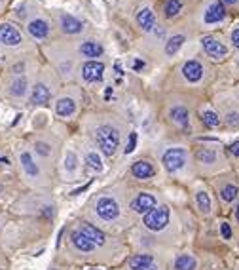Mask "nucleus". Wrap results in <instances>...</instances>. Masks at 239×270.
Listing matches in <instances>:
<instances>
[{"label": "nucleus", "instance_id": "18", "mask_svg": "<svg viewBox=\"0 0 239 270\" xmlns=\"http://www.w3.org/2000/svg\"><path fill=\"white\" fill-rule=\"evenodd\" d=\"M82 232L86 234L87 238L95 244V246H105V242H107V238H105V234L99 230V228H95L93 225H89V223H86V225H82Z\"/></svg>", "mask_w": 239, "mask_h": 270}, {"label": "nucleus", "instance_id": "32", "mask_svg": "<svg viewBox=\"0 0 239 270\" xmlns=\"http://www.w3.org/2000/svg\"><path fill=\"white\" fill-rule=\"evenodd\" d=\"M65 169L66 171H74V169H76V154H74V152H66Z\"/></svg>", "mask_w": 239, "mask_h": 270}, {"label": "nucleus", "instance_id": "25", "mask_svg": "<svg viewBox=\"0 0 239 270\" xmlns=\"http://www.w3.org/2000/svg\"><path fill=\"white\" fill-rule=\"evenodd\" d=\"M196 202H197V207L201 209V213H209L211 211V198H209L207 192L199 190L196 194Z\"/></svg>", "mask_w": 239, "mask_h": 270}, {"label": "nucleus", "instance_id": "35", "mask_svg": "<svg viewBox=\"0 0 239 270\" xmlns=\"http://www.w3.org/2000/svg\"><path fill=\"white\" fill-rule=\"evenodd\" d=\"M137 147V134H131L129 135V141H127V147H126V154H131Z\"/></svg>", "mask_w": 239, "mask_h": 270}, {"label": "nucleus", "instance_id": "10", "mask_svg": "<svg viewBox=\"0 0 239 270\" xmlns=\"http://www.w3.org/2000/svg\"><path fill=\"white\" fill-rule=\"evenodd\" d=\"M182 74H184V78L188 82H199L201 76H203V65L199 61H196V59H190V61L184 63Z\"/></svg>", "mask_w": 239, "mask_h": 270}, {"label": "nucleus", "instance_id": "22", "mask_svg": "<svg viewBox=\"0 0 239 270\" xmlns=\"http://www.w3.org/2000/svg\"><path fill=\"white\" fill-rule=\"evenodd\" d=\"M21 164H23V169H25L31 177H38L40 169H38V166L34 164V160H32V156H31L29 152H23L21 154Z\"/></svg>", "mask_w": 239, "mask_h": 270}, {"label": "nucleus", "instance_id": "1", "mask_svg": "<svg viewBox=\"0 0 239 270\" xmlns=\"http://www.w3.org/2000/svg\"><path fill=\"white\" fill-rule=\"evenodd\" d=\"M95 141H97L99 149H101L107 156H110V154H114L116 149H118L120 134H118V130L112 128V126H101V128H97V132H95Z\"/></svg>", "mask_w": 239, "mask_h": 270}, {"label": "nucleus", "instance_id": "6", "mask_svg": "<svg viewBox=\"0 0 239 270\" xmlns=\"http://www.w3.org/2000/svg\"><path fill=\"white\" fill-rule=\"evenodd\" d=\"M201 44H203L205 53H207L209 57H213V59H222V57H226V53H228V48L222 44L218 38H215V36H203Z\"/></svg>", "mask_w": 239, "mask_h": 270}, {"label": "nucleus", "instance_id": "24", "mask_svg": "<svg viewBox=\"0 0 239 270\" xmlns=\"http://www.w3.org/2000/svg\"><path fill=\"white\" fill-rule=\"evenodd\" d=\"M184 34H175V36H171L167 42H165V53L167 55H175L178 50H180V46L184 44Z\"/></svg>", "mask_w": 239, "mask_h": 270}, {"label": "nucleus", "instance_id": "30", "mask_svg": "<svg viewBox=\"0 0 239 270\" xmlns=\"http://www.w3.org/2000/svg\"><path fill=\"white\" fill-rule=\"evenodd\" d=\"M201 118H203V124H205L207 128H217L218 124H220V118H218L213 111H203Z\"/></svg>", "mask_w": 239, "mask_h": 270}, {"label": "nucleus", "instance_id": "20", "mask_svg": "<svg viewBox=\"0 0 239 270\" xmlns=\"http://www.w3.org/2000/svg\"><path fill=\"white\" fill-rule=\"evenodd\" d=\"M154 257L152 255H135L129 261V269L131 270H148L152 267Z\"/></svg>", "mask_w": 239, "mask_h": 270}, {"label": "nucleus", "instance_id": "31", "mask_svg": "<svg viewBox=\"0 0 239 270\" xmlns=\"http://www.w3.org/2000/svg\"><path fill=\"white\" fill-rule=\"evenodd\" d=\"M197 160L203 162V164H213L217 160V152L211 151V149H203V151L197 152Z\"/></svg>", "mask_w": 239, "mask_h": 270}, {"label": "nucleus", "instance_id": "15", "mask_svg": "<svg viewBox=\"0 0 239 270\" xmlns=\"http://www.w3.org/2000/svg\"><path fill=\"white\" fill-rule=\"evenodd\" d=\"M133 175L137 177V179H150L154 175V166L150 162H144V160H141V162H135L133 164Z\"/></svg>", "mask_w": 239, "mask_h": 270}, {"label": "nucleus", "instance_id": "41", "mask_svg": "<svg viewBox=\"0 0 239 270\" xmlns=\"http://www.w3.org/2000/svg\"><path fill=\"white\" fill-rule=\"evenodd\" d=\"M220 2H224V4H238L239 0H220Z\"/></svg>", "mask_w": 239, "mask_h": 270}, {"label": "nucleus", "instance_id": "29", "mask_svg": "<svg viewBox=\"0 0 239 270\" xmlns=\"http://www.w3.org/2000/svg\"><path fill=\"white\" fill-rule=\"evenodd\" d=\"M220 198H222L224 202H234V200L238 198V186L226 185V186L220 190Z\"/></svg>", "mask_w": 239, "mask_h": 270}, {"label": "nucleus", "instance_id": "3", "mask_svg": "<svg viewBox=\"0 0 239 270\" xmlns=\"http://www.w3.org/2000/svg\"><path fill=\"white\" fill-rule=\"evenodd\" d=\"M161 162H163V168L167 169V171H178L184 164H186V151L184 149H180V147H173V149H169L163 158H161Z\"/></svg>", "mask_w": 239, "mask_h": 270}, {"label": "nucleus", "instance_id": "5", "mask_svg": "<svg viewBox=\"0 0 239 270\" xmlns=\"http://www.w3.org/2000/svg\"><path fill=\"white\" fill-rule=\"evenodd\" d=\"M21 33L17 27L12 23H2L0 25V44L4 46H19L21 44Z\"/></svg>", "mask_w": 239, "mask_h": 270}, {"label": "nucleus", "instance_id": "21", "mask_svg": "<svg viewBox=\"0 0 239 270\" xmlns=\"http://www.w3.org/2000/svg\"><path fill=\"white\" fill-rule=\"evenodd\" d=\"M171 118H173V122L176 126L186 128L188 126V109L182 107V105H176V107L171 109Z\"/></svg>", "mask_w": 239, "mask_h": 270}, {"label": "nucleus", "instance_id": "2", "mask_svg": "<svg viewBox=\"0 0 239 270\" xmlns=\"http://www.w3.org/2000/svg\"><path fill=\"white\" fill-rule=\"evenodd\" d=\"M167 223H169V207L167 205L154 207L152 211H148L144 215V225L150 230H161V228H165Z\"/></svg>", "mask_w": 239, "mask_h": 270}, {"label": "nucleus", "instance_id": "27", "mask_svg": "<svg viewBox=\"0 0 239 270\" xmlns=\"http://www.w3.org/2000/svg\"><path fill=\"white\" fill-rule=\"evenodd\" d=\"M86 164L87 168H91V169H95V171H103V160L99 154H95V152H87L86 154Z\"/></svg>", "mask_w": 239, "mask_h": 270}, {"label": "nucleus", "instance_id": "33", "mask_svg": "<svg viewBox=\"0 0 239 270\" xmlns=\"http://www.w3.org/2000/svg\"><path fill=\"white\" fill-rule=\"evenodd\" d=\"M226 122L232 128H239V113H228L226 114Z\"/></svg>", "mask_w": 239, "mask_h": 270}, {"label": "nucleus", "instance_id": "40", "mask_svg": "<svg viewBox=\"0 0 239 270\" xmlns=\"http://www.w3.org/2000/svg\"><path fill=\"white\" fill-rule=\"evenodd\" d=\"M143 67H144V63H143V61H135V63H133V68H135V70H141Z\"/></svg>", "mask_w": 239, "mask_h": 270}, {"label": "nucleus", "instance_id": "28", "mask_svg": "<svg viewBox=\"0 0 239 270\" xmlns=\"http://www.w3.org/2000/svg\"><path fill=\"white\" fill-rule=\"evenodd\" d=\"M163 10H165V16L167 17H175L182 10V2L180 0H167L165 6H163Z\"/></svg>", "mask_w": 239, "mask_h": 270}, {"label": "nucleus", "instance_id": "36", "mask_svg": "<svg viewBox=\"0 0 239 270\" xmlns=\"http://www.w3.org/2000/svg\"><path fill=\"white\" fill-rule=\"evenodd\" d=\"M220 234L224 236V240H230L232 238V226L228 225V223H222L220 225Z\"/></svg>", "mask_w": 239, "mask_h": 270}, {"label": "nucleus", "instance_id": "43", "mask_svg": "<svg viewBox=\"0 0 239 270\" xmlns=\"http://www.w3.org/2000/svg\"><path fill=\"white\" fill-rule=\"evenodd\" d=\"M89 270H101V269H89Z\"/></svg>", "mask_w": 239, "mask_h": 270}, {"label": "nucleus", "instance_id": "11", "mask_svg": "<svg viewBox=\"0 0 239 270\" xmlns=\"http://www.w3.org/2000/svg\"><path fill=\"white\" fill-rule=\"evenodd\" d=\"M61 29L66 34H78V33L84 31V25L80 19H76L70 14H61Z\"/></svg>", "mask_w": 239, "mask_h": 270}, {"label": "nucleus", "instance_id": "19", "mask_svg": "<svg viewBox=\"0 0 239 270\" xmlns=\"http://www.w3.org/2000/svg\"><path fill=\"white\" fill-rule=\"evenodd\" d=\"M72 244H74V248H78L80 251H93L95 249V244L87 238L82 230L72 232Z\"/></svg>", "mask_w": 239, "mask_h": 270}, {"label": "nucleus", "instance_id": "14", "mask_svg": "<svg viewBox=\"0 0 239 270\" xmlns=\"http://www.w3.org/2000/svg\"><path fill=\"white\" fill-rule=\"evenodd\" d=\"M29 33L34 36V38H38V40H44L48 34H49V25H48V21H44V19H32V21L29 23Z\"/></svg>", "mask_w": 239, "mask_h": 270}, {"label": "nucleus", "instance_id": "34", "mask_svg": "<svg viewBox=\"0 0 239 270\" xmlns=\"http://www.w3.org/2000/svg\"><path fill=\"white\" fill-rule=\"evenodd\" d=\"M34 147H36V152L42 154V156H49V152H51V151H49V145H48V143H42V141H38Z\"/></svg>", "mask_w": 239, "mask_h": 270}, {"label": "nucleus", "instance_id": "42", "mask_svg": "<svg viewBox=\"0 0 239 270\" xmlns=\"http://www.w3.org/2000/svg\"><path fill=\"white\" fill-rule=\"evenodd\" d=\"M236 217H238V221H239V205H238V211H236Z\"/></svg>", "mask_w": 239, "mask_h": 270}, {"label": "nucleus", "instance_id": "23", "mask_svg": "<svg viewBox=\"0 0 239 270\" xmlns=\"http://www.w3.org/2000/svg\"><path fill=\"white\" fill-rule=\"evenodd\" d=\"M197 267V261L192 255H180L175 261V269L176 270H194Z\"/></svg>", "mask_w": 239, "mask_h": 270}, {"label": "nucleus", "instance_id": "8", "mask_svg": "<svg viewBox=\"0 0 239 270\" xmlns=\"http://www.w3.org/2000/svg\"><path fill=\"white\" fill-rule=\"evenodd\" d=\"M154 205H156V198H154L152 194H148V192H143V194H139V196L131 202V209H133L135 213L146 215L148 211H152Z\"/></svg>", "mask_w": 239, "mask_h": 270}, {"label": "nucleus", "instance_id": "37", "mask_svg": "<svg viewBox=\"0 0 239 270\" xmlns=\"http://www.w3.org/2000/svg\"><path fill=\"white\" fill-rule=\"evenodd\" d=\"M232 42H234V46H236V48L239 50V27L232 31Z\"/></svg>", "mask_w": 239, "mask_h": 270}, {"label": "nucleus", "instance_id": "44", "mask_svg": "<svg viewBox=\"0 0 239 270\" xmlns=\"http://www.w3.org/2000/svg\"><path fill=\"white\" fill-rule=\"evenodd\" d=\"M150 270H158V269H154V267H152V269H150Z\"/></svg>", "mask_w": 239, "mask_h": 270}, {"label": "nucleus", "instance_id": "17", "mask_svg": "<svg viewBox=\"0 0 239 270\" xmlns=\"http://www.w3.org/2000/svg\"><path fill=\"white\" fill-rule=\"evenodd\" d=\"M103 51H105L103 46L99 44V42H95V40H86V42H82V46H80V53L84 57H101Z\"/></svg>", "mask_w": 239, "mask_h": 270}, {"label": "nucleus", "instance_id": "16", "mask_svg": "<svg viewBox=\"0 0 239 270\" xmlns=\"http://www.w3.org/2000/svg\"><path fill=\"white\" fill-rule=\"evenodd\" d=\"M76 111V103L70 99V97H63V99H57V103H55V113L59 114V116H63V118H68V116H72Z\"/></svg>", "mask_w": 239, "mask_h": 270}, {"label": "nucleus", "instance_id": "39", "mask_svg": "<svg viewBox=\"0 0 239 270\" xmlns=\"http://www.w3.org/2000/svg\"><path fill=\"white\" fill-rule=\"evenodd\" d=\"M89 188V185H84V186H80V188H76V190H72V194H80V192H84Z\"/></svg>", "mask_w": 239, "mask_h": 270}, {"label": "nucleus", "instance_id": "26", "mask_svg": "<svg viewBox=\"0 0 239 270\" xmlns=\"http://www.w3.org/2000/svg\"><path fill=\"white\" fill-rule=\"evenodd\" d=\"M10 91H12L14 97H23V95L27 93V80H25L23 76H19L17 80H14V84H12Z\"/></svg>", "mask_w": 239, "mask_h": 270}, {"label": "nucleus", "instance_id": "4", "mask_svg": "<svg viewBox=\"0 0 239 270\" xmlns=\"http://www.w3.org/2000/svg\"><path fill=\"white\" fill-rule=\"evenodd\" d=\"M97 215L105 221H114L120 215V205L112 198H101L97 202Z\"/></svg>", "mask_w": 239, "mask_h": 270}, {"label": "nucleus", "instance_id": "7", "mask_svg": "<svg viewBox=\"0 0 239 270\" xmlns=\"http://www.w3.org/2000/svg\"><path fill=\"white\" fill-rule=\"evenodd\" d=\"M105 76V65L99 61H87L82 67V78L86 82H99Z\"/></svg>", "mask_w": 239, "mask_h": 270}, {"label": "nucleus", "instance_id": "38", "mask_svg": "<svg viewBox=\"0 0 239 270\" xmlns=\"http://www.w3.org/2000/svg\"><path fill=\"white\" fill-rule=\"evenodd\" d=\"M230 152L236 154V156H239V141H236V143L230 145Z\"/></svg>", "mask_w": 239, "mask_h": 270}, {"label": "nucleus", "instance_id": "9", "mask_svg": "<svg viewBox=\"0 0 239 270\" xmlns=\"http://www.w3.org/2000/svg\"><path fill=\"white\" fill-rule=\"evenodd\" d=\"M137 23H139V27L144 31V33H152L154 29H156V14H154L152 8H143V10H139V14H137Z\"/></svg>", "mask_w": 239, "mask_h": 270}, {"label": "nucleus", "instance_id": "12", "mask_svg": "<svg viewBox=\"0 0 239 270\" xmlns=\"http://www.w3.org/2000/svg\"><path fill=\"white\" fill-rule=\"evenodd\" d=\"M226 17V10H224V4L222 2H213L209 8H207V12H205V23H218L222 21Z\"/></svg>", "mask_w": 239, "mask_h": 270}, {"label": "nucleus", "instance_id": "13", "mask_svg": "<svg viewBox=\"0 0 239 270\" xmlns=\"http://www.w3.org/2000/svg\"><path fill=\"white\" fill-rule=\"evenodd\" d=\"M49 99H51V91L46 84H36L32 88V93H31V103L32 105H46Z\"/></svg>", "mask_w": 239, "mask_h": 270}]
</instances>
